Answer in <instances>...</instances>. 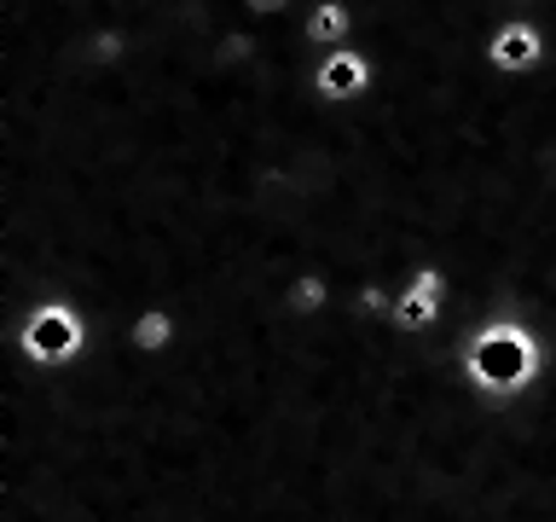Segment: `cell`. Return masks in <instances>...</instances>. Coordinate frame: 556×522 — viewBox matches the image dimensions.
I'll return each instance as SVG.
<instances>
[{"label":"cell","mask_w":556,"mask_h":522,"mask_svg":"<svg viewBox=\"0 0 556 522\" xmlns=\"http://www.w3.org/2000/svg\"><path fill=\"white\" fill-rule=\"evenodd\" d=\"M464 372L481 395H516L539 377V343L521 320H486L464 348Z\"/></svg>","instance_id":"obj_1"},{"label":"cell","mask_w":556,"mask_h":522,"mask_svg":"<svg viewBox=\"0 0 556 522\" xmlns=\"http://www.w3.org/2000/svg\"><path fill=\"white\" fill-rule=\"evenodd\" d=\"M17 348L35 360V365H64V360H76L81 348H87V320H81V308H70V302H41L24 320V331H17Z\"/></svg>","instance_id":"obj_2"},{"label":"cell","mask_w":556,"mask_h":522,"mask_svg":"<svg viewBox=\"0 0 556 522\" xmlns=\"http://www.w3.org/2000/svg\"><path fill=\"white\" fill-rule=\"evenodd\" d=\"M481 59L498 70V76H533L551 59V35L539 17H498L493 29L481 35Z\"/></svg>","instance_id":"obj_3"},{"label":"cell","mask_w":556,"mask_h":522,"mask_svg":"<svg viewBox=\"0 0 556 522\" xmlns=\"http://www.w3.org/2000/svg\"><path fill=\"white\" fill-rule=\"evenodd\" d=\"M371 87H377L371 52H365V47H337V52H319L307 94L319 99V104H359Z\"/></svg>","instance_id":"obj_4"},{"label":"cell","mask_w":556,"mask_h":522,"mask_svg":"<svg viewBox=\"0 0 556 522\" xmlns=\"http://www.w3.org/2000/svg\"><path fill=\"white\" fill-rule=\"evenodd\" d=\"M446 308V273L441 268H417L412 285L394 296V325L400 331H429Z\"/></svg>","instance_id":"obj_5"},{"label":"cell","mask_w":556,"mask_h":522,"mask_svg":"<svg viewBox=\"0 0 556 522\" xmlns=\"http://www.w3.org/2000/svg\"><path fill=\"white\" fill-rule=\"evenodd\" d=\"M354 35H359V17H354V7H348V0H313V12L302 17V41L325 47V52L348 47Z\"/></svg>","instance_id":"obj_6"},{"label":"cell","mask_w":556,"mask_h":522,"mask_svg":"<svg viewBox=\"0 0 556 522\" xmlns=\"http://www.w3.org/2000/svg\"><path fill=\"white\" fill-rule=\"evenodd\" d=\"M180 343V320H174L168 308H146V313H134V325H128V348L134 355H163V348Z\"/></svg>","instance_id":"obj_7"},{"label":"cell","mask_w":556,"mask_h":522,"mask_svg":"<svg viewBox=\"0 0 556 522\" xmlns=\"http://www.w3.org/2000/svg\"><path fill=\"white\" fill-rule=\"evenodd\" d=\"M325 296H330L325 273H295V285H290V313H295V320H313V313L325 308Z\"/></svg>","instance_id":"obj_8"},{"label":"cell","mask_w":556,"mask_h":522,"mask_svg":"<svg viewBox=\"0 0 556 522\" xmlns=\"http://www.w3.org/2000/svg\"><path fill=\"white\" fill-rule=\"evenodd\" d=\"M278 12H290V0H243V17H250V24H261V17H278Z\"/></svg>","instance_id":"obj_9"}]
</instances>
